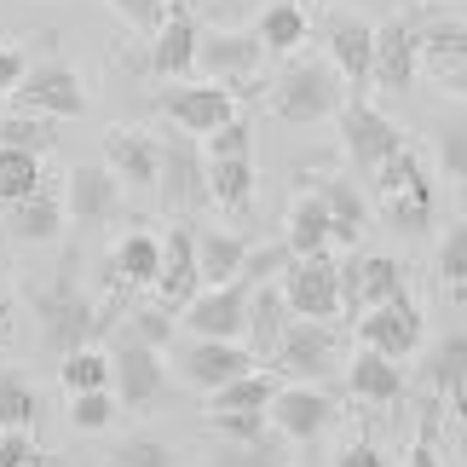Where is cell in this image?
Masks as SVG:
<instances>
[{
    "label": "cell",
    "mask_w": 467,
    "mask_h": 467,
    "mask_svg": "<svg viewBox=\"0 0 467 467\" xmlns=\"http://www.w3.org/2000/svg\"><path fill=\"white\" fill-rule=\"evenodd\" d=\"M35 317H41V340L52 352H76V347H93V335L104 329L93 300L81 295L76 283V254H64L58 277H52V289L35 295Z\"/></svg>",
    "instance_id": "obj_1"
},
{
    "label": "cell",
    "mask_w": 467,
    "mask_h": 467,
    "mask_svg": "<svg viewBox=\"0 0 467 467\" xmlns=\"http://www.w3.org/2000/svg\"><path fill=\"white\" fill-rule=\"evenodd\" d=\"M340 76L329 58H295L272 87V116L289 121V128H317L340 110Z\"/></svg>",
    "instance_id": "obj_2"
},
{
    "label": "cell",
    "mask_w": 467,
    "mask_h": 467,
    "mask_svg": "<svg viewBox=\"0 0 467 467\" xmlns=\"http://www.w3.org/2000/svg\"><path fill=\"white\" fill-rule=\"evenodd\" d=\"M335 116H340V150H347V161H352V173H358V179H369L392 150H404L399 121H387L364 93H347Z\"/></svg>",
    "instance_id": "obj_3"
},
{
    "label": "cell",
    "mask_w": 467,
    "mask_h": 467,
    "mask_svg": "<svg viewBox=\"0 0 467 467\" xmlns=\"http://www.w3.org/2000/svg\"><path fill=\"white\" fill-rule=\"evenodd\" d=\"M156 191L168 213H196L208 208V156L191 133L156 139Z\"/></svg>",
    "instance_id": "obj_4"
},
{
    "label": "cell",
    "mask_w": 467,
    "mask_h": 467,
    "mask_svg": "<svg viewBox=\"0 0 467 467\" xmlns=\"http://www.w3.org/2000/svg\"><path fill=\"white\" fill-rule=\"evenodd\" d=\"M277 295L289 306V317H317V323L340 317V260H329V248L323 254H295L283 265Z\"/></svg>",
    "instance_id": "obj_5"
},
{
    "label": "cell",
    "mask_w": 467,
    "mask_h": 467,
    "mask_svg": "<svg viewBox=\"0 0 467 467\" xmlns=\"http://www.w3.org/2000/svg\"><path fill=\"white\" fill-rule=\"evenodd\" d=\"M156 110L168 116L179 133L208 139L220 121L237 116V93H231V87H220V81H161Z\"/></svg>",
    "instance_id": "obj_6"
},
{
    "label": "cell",
    "mask_w": 467,
    "mask_h": 467,
    "mask_svg": "<svg viewBox=\"0 0 467 467\" xmlns=\"http://www.w3.org/2000/svg\"><path fill=\"white\" fill-rule=\"evenodd\" d=\"M248 289H254V283H243V277L202 283V289L179 306V329L208 335V340H243V329H248Z\"/></svg>",
    "instance_id": "obj_7"
},
{
    "label": "cell",
    "mask_w": 467,
    "mask_h": 467,
    "mask_svg": "<svg viewBox=\"0 0 467 467\" xmlns=\"http://www.w3.org/2000/svg\"><path fill=\"white\" fill-rule=\"evenodd\" d=\"M110 392H116L121 410H156V404H168L173 399V381H168V369H161V352L128 335L116 347V358H110Z\"/></svg>",
    "instance_id": "obj_8"
},
{
    "label": "cell",
    "mask_w": 467,
    "mask_h": 467,
    "mask_svg": "<svg viewBox=\"0 0 467 467\" xmlns=\"http://www.w3.org/2000/svg\"><path fill=\"white\" fill-rule=\"evenodd\" d=\"M12 99L24 104V110H35V116H52V121H76V116H87V81H81L64 58L29 64L24 76H17Z\"/></svg>",
    "instance_id": "obj_9"
},
{
    "label": "cell",
    "mask_w": 467,
    "mask_h": 467,
    "mask_svg": "<svg viewBox=\"0 0 467 467\" xmlns=\"http://www.w3.org/2000/svg\"><path fill=\"white\" fill-rule=\"evenodd\" d=\"M335 369V329L317 317L283 323V335L272 340V375L283 381H323Z\"/></svg>",
    "instance_id": "obj_10"
},
{
    "label": "cell",
    "mask_w": 467,
    "mask_h": 467,
    "mask_svg": "<svg viewBox=\"0 0 467 467\" xmlns=\"http://www.w3.org/2000/svg\"><path fill=\"white\" fill-rule=\"evenodd\" d=\"M352 323H358V347L381 352L392 364H404V358L421 347V306L410 295H392L381 306H364Z\"/></svg>",
    "instance_id": "obj_11"
},
{
    "label": "cell",
    "mask_w": 467,
    "mask_h": 467,
    "mask_svg": "<svg viewBox=\"0 0 467 467\" xmlns=\"http://www.w3.org/2000/svg\"><path fill=\"white\" fill-rule=\"evenodd\" d=\"M260 64H265V47H260L254 29H213V35H196V64H191V69H202V76L220 81V87L254 81Z\"/></svg>",
    "instance_id": "obj_12"
},
{
    "label": "cell",
    "mask_w": 467,
    "mask_h": 467,
    "mask_svg": "<svg viewBox=\"0 0 467 467\" xmlns=\"http://www.w3.org/2000/svg\"><path fill=\"white\" fill-rule=\"evenodd\" d=\"M416 69H421V41H416V24L410 17H387L375 29V47H369V81L381 93L404 99L416 87Z\"/></svg>",
    "instance_id": "obj_13"
},
{
    "label": "cell",
    "mask_w": 467,
    "mask_h": 467,
    "mask_svg": "<svg viewBox=\"0 0 467 467\" xmlns=\"http://www.w3.org/2000/svg\"><path fill=\"white\" fill-rule=\"evenodd\" d=\"M265 421H272L283 439L312 444L323 427L335 421V399H329L317 381H283V387L272 392V404H265Z\"/></svg>",
    "instance_id": "obj_14"
},
{
    "label": "cell",
    "mask_w": 467,
    "mask_h": 467,
    "mask_svg": "<svg viewBox=\"0 0 467 467\" xmlns=\"http://www.w3.org/2000/svg\"><path fill=\"white\" fill-rule=\"evenodd\" d=\"M64 213L81 231L110 225L121 213V179L104 168V161H76V168H69V191H64Z\"/></svg>",
    "instance_id": "obj_15"
},
{
    "label": "cell",
    "mask_w": 467,
    "mask_h": 467,
    "mask_svg": "<svg viewBox=\"0 0 467 467\" xmlns=\"http://www.w3.org/2000/svg\"><path fill=\"white\" fill-rule=\"evenodd\" d=\"M254 369V352L243 347V340H208V335H191L185 347H179V375H185V387L196 392H213L225 387L231 375Z\"/></svg>",
    "instance_id": "obj_16"
},
{
    "label": "cell",
    "mask_w": 467,
    "mask_h": 467,
    "mask_svg": "<svg viewBox=\"0 0 467 467\" xmlns=\"http://www.w3.org/2000/svg\"><path fill=\"white\" fill-rule=\"evenodd\" d=\"M196 17L185 6H168L161 12V24L150 29V76L156 81H185L191 76V64H196Z\"/></svg>",
    "instance_id": "obj_17"
},
{
    "label": "cell",
    "mask_w": 467,
    "mask_h": 467,
    "mask_svg": "<svg viewBox=\"0 0 467 467\" xmlns=\"http://www.w3.org/2000/svg\"><path fill=\"white\" fill-rule=\"evenodd\" d=\"M323 47H329V64L340 81H352L358 93L369 87V47H375V24H364L358 12H329L323 24Z\"/></svg>",
    "instance_id": "obj_18"
},
{
    "label": "cell",
    "mask_w": 467,
    "mask_h": 467,
    "mask_svg": "<svg viewBox=\"0 0 467 467\" xmlns=\"http://www.w3.org/2000/svg\"><path fill=\"white\" fill-rule=\"evenodd\" d=\"M421 41V58L439 69V81L451 87V93H462V69H467V24H462V6H439L433 24L416 29Z\"/></svg>",
    "instance_id": "obj_19"
},
{
    "label": "cell",
    "mask_w": 467,
    "mask_h": 467,
    "mask_svg": "<svg viewBox=\"0 0 467 467\" xmlns=\"http://www.w3.org/2000/svg\"><path fill=\"white\" fill-rule=\"evenodd\" d=\"M104 168L128 191H150L156 185V139L145 128H110L104 133Z\"/></svg>",
    "instance_id": "obj_20"
},
{
    "label": "cell",
    "mask_w": 467,
    "mask_h": 467,
    "mask_svg": "<svg viewBox=\"0 0 467 467\" xmlns=\"http://www.w3.org/2000/svg\"><path fill=\"white\" fill-rule=\"evenodd\" d=\"M150 289H156V300L168 312H179L196 289H202V277H196V248H191V231L185 225H173V237L161 243V265H156Z\"/></svg>",
    "instance_id": "obj_21"
},
{
    "label": "cell",
    "mask_w": 467,
    "mask_h": 467,
    "mask_svg": "<svg viewBox=\"0 0 467 467\" xmlns=\"http://www.w3.org/2000/svg\"><path fill=\"white\" fill-rule=\"evenodd\" d=\"M317 196H323V213H329V243L358 248V237L369 231V202H364V191H358V179L329 173L317 185Z\"/></svg>",
    "instance_id": "obj_22"
},
{
    "label": "cell",
    "mask_w": 467,
    "mask_h": 467,
    "mask_svg": "<svg viewBox=\"0 0 467 467\" xmlns=\"http://www.w3.org/2000/svg\"><path fill=\"white\" fill-rule=\"evenodd\" d=\"M6 231L24 243H52L64 231V196L35 185L29 196H17V202H6Z\"/></svg>",
    "instance_id": "obj_23"
},
{
    "label": "cell",
    "mask_w": 467,
    "mask_h": 467,
    "mask_svg": "<svg viewBox=\"0 0 467 467\" xmlns=\"http://www.w3.org/2000/svg\"><path fill=\"white\" fill-rule=\"evenodd\" d=\"M347 387H352V399H364V404H399L404 399V369L381 352L358 347V358L347 364Z\"/></svg>",
    "instance_id": "obj_24"
},
{
    "label": "cell",
    "mask_w": 467,
    "mask_h": 467,
    "mask_svg": "<svg viewBox=\"0 0 467 467\" xmlns=\"http://www.w3.org/2000/svg\"><path fill=\"white\" fill-rule=\"evenodd\" d=\"M254 156H213L208 161V202H220L231 213H248V202H254Z\"/></svg>",
    "instance_id": "obj_25"
},
{
    "label": "cell",
    "mask_w": 467,
    "mask_h": 467,
    "mask_svg": "<svg viewBox=\"0 0 467 467\" xmlns=\"http://www.w3.org/2000/svg\"><path fill=\"white\" fill-rule=\"evenodd\" d=\"M191 248H196V277L231 283L248 254V237H237V231H191Z\"/></svg>",
    "instance_id": "obj_26"
},
{
    "label": "cell",
    "mask_w": 467,
    "mask_h": 467,
    "mask_svg": "<svg viewBox=\"0 0 467 467\" xmlns=\"http://www.w3.org/2000/svg\"><path fill=\"white\" fill-rule=\"evenodd\" d=\"M283 243H289V254H323V248H329V213H323V196L317 191H300L295 202H289Z\"/></svg>",
    "instance_id": "obj_27"
},
{
    "label": "cell",
    "mask_w": 467,
    "mask_h": 467,
    "mask_svg": "<svg viewBox=\"0 0 467 467\" xmlns=\"http://www.w3.org/2000/svg\"><path fill=\"white\" fill-rule=\"evenodd\" d=\"M369 185H375V196H416V202H433V179H427V168H421V156L416 150H392L381 168L369 173Z\"/></svg>",
    "instance_id": "obj_28"
},
{
    "label": "cell",
    "mask_w": 467,
    "mask_h": 467,
    "mask_svg": "<svg viewBox=\"0 0 467 467\" xmlns=\"http://www.w3.org/2000/svg\"><path fill=\"white\" fill-rule=\"evenodd\" d=\"M156 265H161V243L150 231H128L116 243V260H110V277L128 283V289H150L156 283Z\"/></svg>",
    "instance_id": "obj_29"
},
{
    "label": "cell",
    "mask_w": 467,
    "mask_h": 467,
    "mask_svg": "<svg viewBox=\"0 0 467 467\" xmlns=\"http://www.w3.org/2000/svg\"><path fill=\"white\" fill-rule=\"evenodd\" d=\"M254 35H260L265 58H277V52H295V47H306V35H312V24H306V12H300L295 0H272V6L260 12V24H254Z\"/></svg>",
    "instance_id": "obj_30"
},
{
    "label": "cell",
    "mask_w": 467,
    "mask_h": 467,
    "mask_svg": "<svg viewBox=\"0 0 467 467\" xmlns=\"http://www.w3.org/2000/svg\"><path fill=\"white\" fill-rule=\"evenodd\" d=\"M462 381H467V335L451 329V335L433 347V358H427V387H433L439 399L462 404Z\"/></svg>",
    "instance_id": "obj_31"
},
{
    "label": "cell",
    "mask_w": 467,
    "mask_h": 467,
    "mask_svg": "<svg viewBox=\"0 0 467 467\" xmlns=\"http://www.w3.org/2000/svg\"><path fill=\"white\" fill-rule=\"evenodd\" d=\"M283 323H289L283 295L272 289V283H254V289H248V329H243V335H254V352H260V358L272 352V340L283 335Z\"/></svg>",
    "instance_id": "obj_32"
},
{
    "label": "cell",
    "mask_w": 467,
    "mask_h": 467,
    "mask_svg": "<svg viewBox=\"0 0 467 467\" xmlns=\"http://www.w3.org/2000/svg\"><path fill=\"white\" fill-rule=\"evenodd\" d=\"M272 392H277V375L243 369V375H231L225 387L208 392V410H265V404H272Z\"/></svg>",
    "instance_id": "obj_33"
},
{
    "label": "cell",
    "mask_w": 467,
    "mask_h": 467,
    "mask_svg": "<svg viewBox=\"0 0 467 467\" xmlns=\"http://www.w3.org/2000/svg\"><path fill=\"white\" fill-rule=\"evenodd\" d=\"M6 427H41V392H35L24 375H12V369H0V433Z\"/></svg>",
    "instance_id": "obj_34"
},
{
    "label": "cell",
    "mask_w": 467,
    "mask_h": 467,
    "mask_svg": "<svg viewBox=\"0 0 467 467\" xmlns=\"http://www.w3.org/2000/svg\"><path fill=\"white\" fill-rule=\"evenodd\" d=\"M35 185H47L41 156H35V150H17V145H0V208L17 202V196H29Z\"/></svg>",
    "instance_id": "obj_35"
},
{
    "label": "cell",
    "mask_w": 467,
    "mask_h": 467,
    "mask_svg": "<svg viewBox=\"0 0 467 467\" xmlns=\"http://www.w3.org/2000/svg\"><path fill=\"white\" fill-rule=\"evenodd\" d=\"M0 145H17V150L47 156L52 145H58V121H52V116H35V110H12L6 121H0Z\"/></svg>",
    "instance_id": "obj_36"
},
{
    "label": "cell",
    "mask_w": 467,
    "mask_h": 467,
    "mask_svg": "<svg viewBox=\"0 0 467 467\" xmlns=\"http://www.w3.org/2000/svg\"><path fill=\"white\" fill-rule=\"evenodd\" d=\"M213 467H289V451H283L272 433H260V439H225L220 456H213Z\"/></svg>",
    "instance_id": "obj_37"
},
{
    "label": "cell",
    "mask_w": 467,
    "mask_h": 467,
    "mask_svg": "<svg viewBox=\"0 0 467 467\" xmlns=\"http://www.w3.org/2000/svg\"><path fill=\"white\" fill-rule=\"evenodd\" d=\"M58 381H64V392H93V387H110V358L93 352V347H76V352H64Z\"/></svg>",
    "instance_id": "obj_38"
},
{
    "label": "cell",
    "mask_w": 467,
    "mask_h": 467,
    "mask_svg": "<svg viewBox=\"0 0 467 467\" xmlns=\"http://www.w3.org/2000/svg\"><path fill=\"white\" fill-rule=\"evenodd\" d=\"M121 416L116 392L110 387H93V392H69V421H76V433H104Z\"/></svg>",
    "instance_id": "obj_39"
},
{
    "label": "cell",
    "mask_w": 467,
    "mask_h": 467,
    "mask_svg": "<svg viewBox=\"0 0 467 467\" xmlns=\"http://www.w3.org/2000/svg\"><path fill=\"white\" fill-rule=\"evenodd\" d=\"M295 254H289V243H248V254H243V265H237V277L243 283H272V277H283V265H289Z\"/></svg>",
    "instance_id": "obj_40"
},
{
    "label": "cell",
    "mask_w": 467,
    "mask_h": 467,
    "mask_svg": "<svg viewBox=\"0 0 467 467\" xmlns=\"http://www.w3.org/2000/svg\"><path fill=\"white\" fill-rule=\"evenodd\" d=\"M0 467H64V462L52 451H41L29 427H6L0 433Z\"/></svg>",
    "instance_id": "obj_41"
},
{
    "label": "cell",
    "mask_w": 467,
    "mask_h": 467,
    "mask_svg": "<svg viewBox=\"0 0 467 467\" xmlns=\"http://www.w3.org/2000/svg\"><path fill=\"white\" fill-rule=\"evenodd\" d=\"M439 277H444V289H451L456 300L467 295V225L456 220L451 231H444V248H439Z\"/></svg>",
    "instance_id": "obj_42"
},
{
    "label": "cell",
    "mask_w": 467,
    "mask_h": 467,
    "mask_svg": "<svg viewBox=\"0 0 467 467\" xmlns=\"http://www.w3.org/2000/svg\"><path fill=\"white\" fill-rule=\"evenodd\" d=\"M439 168L451 173V185L467 179V121H462V110L439 128Z\"/></svg>",
    "instance_id": "obj_43"
},
{
    "label": "cell",
    "mask_w": 467,
    "mask_h": 467,
    "mask_svg": "<svg viewBox=\"0 0 467 467\" xmlns=\"http://www.w3.org/2000/svg\"><path fill=\"white\" fill-rule=\"evenodd\" d=\"M381 202H387L392 231H410V237L433 231V220H439V202H416V196H381Z\"/></svg>",
    "instance_id": "obj_44"
},
{
    "label": "cell",
    "mask_w": 467,
    "mask_h": 467,
    "mask_svg": "<svg viewBox=\"0 0 467 467\" xmlns=\"http://www.w3.org/2000/svg\"><path fill=\"white\" fill-rule=\"evenodd\" d=\"M202 156L213 161V156H254V128H248L243 116H231V121H220V128L208 133V145H202Z\"/></svg>",
    "instance_id": "obj_45"
},
{
    "label": "cell",
    "mask_w": 467,
    "mask_h": 467,
    "mask_svg": "<svg viewBox=\"0 0 467 467\" xmlns=\"http://www.w3.org/2000/svg\"><path fill=\"white\" fill-rule=\"evenodd\" d=\"M104 467H173V451L161 439H128L104 456Z\"/></svg>",
    "instance_id": "obj_46"
},
{
    "label": "cell",
    "mask_w": 467,
    "mask_h": 467,
    "mask_svg": "<svg viewBox=\"0 0 467 467\" xmlns=\"http://www.w3.org/2000/svg\"><path fill=\"white\" fill-rule=\"evenodd\" d=\"M202 421L220 439H260L265 433V410H208Z\"/></svg>",
    "instance_id": "obj_47"
},
{
    "label": "cell",
    "mask_w": 467,
    "mask_h": 467,
    "mask_svg": "<svg viewBox=\"0 0 467 467\" xmlns=\"http://www.w3.org/2000/svg\"><path fill=\"white\" fill-rule=\"evenodd\" d=\"M173 329H179V323H173V312L156 300V306L133 312V329H128V335H133V340H145V347H156V352H168V347H173Z\"/></svg>",
    "instance_id": "obj_48"
},
{
    "label": "cell",
    "mask_w": 467,
    "mask_h": 467,
    "mask_svg": "<svg viewBox=\"0 0 467 467\" xmlns=\"http://www.w3.org/2000/svg\"><path fill=\"white\" fill-rule=\"evenodd\" d=\"M110 12L116 17H128V29H156L161 24V12H168V0H110Z\"/></svg>",
    "instance_id": "obj_49"
},
{
    "label": "cell",
    "mask_w": 467,
    "mask_h": 467,
    "mask_svg": "<svg viewBox=\"0 0 467 467\" xmlns=\"http://www.w3.org/2000/svg\"><path fill=\"white\" fill-rule=\"evenodd\" d=\"M24 69H29V52L12 47V41H0V99H12V87H17Z\"/></svg>",
    "instance_id": "obj_50"
},
{
    "label": "cell",
    "mask_w": 467,
    "mask_h": 467,
    "mask_svg": "<svg viewBox=\"0 0 467 467\" xmlns=\"http://www.w3.org/2000/svg\"><path fill=\"white\" fill-rule=\"evenodd\" d=\"M433 433H439V421H433V416H421V439H416V451H410V462H404V467H444V462H439V439H433Z\"/></svg>",
    "instance_id": "obj_51"
},
{
    "label": "cell",
    "mask_w": 467,
    "mask_h": 467,
    "mask_svg": "<svg viewBox=\"0 0 467 467\" xmlns=\"http://www.w3.org/2000/svg\"><path fill=\"white\" fill-rule=\"evenodd\" d=\"M335 467H387V456L375 451L369 439H352L347 451H340V462H335Z\"/></svg>",
    "instance_id": "obj_52"
},
{
    "label": "cell",
    "mask_w": 467,
    "mask_h": 467,
    "mask_svg": "<svg viewBox=\"0 0 467 467\" xmlns=\"http://www.w3.org/2000/svg\"><path fill=\"white\" fill-rule=\"evenodd\" d=\"M0 323H6V295H0Z\"/></svg>",
    "instance_id": "obj_53"
},
{
    "label": "cell",
    "mask_w": 467,
    "mask_h": 467,
    "mask_svg": "<svg viewBox=\"0 0 467 467\" xmlns=\"http://www.w3.org/2000/svg\"><path fill=\"white\" fill-rule=\"evenodd\" d=\"M433 6H462V0H433Z\"/></svg>",
    "instance_id": "obj_54"
}]
</instances>
